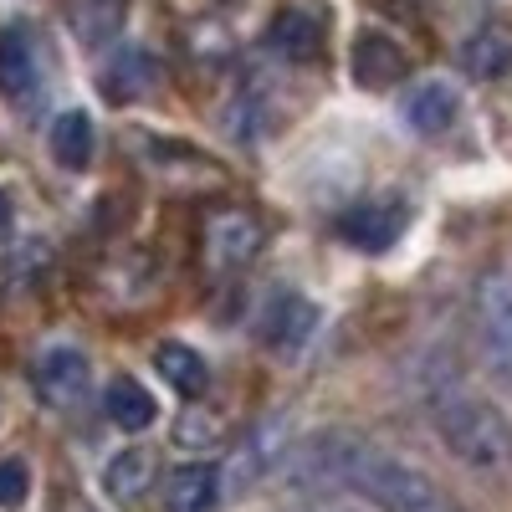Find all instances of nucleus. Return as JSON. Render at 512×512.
Wrapping results in <instances>:
<instances>
[{"mask_svg":"<svg viewBox=\"0 0 512 512\" xmlns=\"http://www.w3.org/2000/svg\"><path fill=\"white\" fill-rule=\"evenodd\" d=\"M226 502V477L216 461H185L169 466L159 482V507L164 512H216Z\"/></svg>","mask_w":512,"mask_h":512,"instance_id":"obj_6","label":"nucleus"},{"mask_svg":"<svg viewBox=\"0 0 512 512\" xmlns=\"http://www.w3.org/2000/svg\"><path fill=\"white\" fill-rule=\"evenodd\" d=\"M461 62L472 77L482 82H497L512 72V26L492 21V26H477L472 36H466V47H461Z\"/></svg>","mask_w":512,"mask_h":512,"instance_id":"obj_14","label":"nucleus"},{"mask_svg":"<svg viewBox=\"0 0 512 512\" xmlns=\"http://www.w3.org/2000/svg\"><path fill=\"white\" fill-rule=\"evenodd\" d=\"M159 82V62L144 52V47H118L108 62H103V93L113 103H139L154 93Z\"/></svg>","mask_w":512,"mask_h":512,"instance_id":"obj_11","label":"nucleus"},{"mask_svg":"<svg viewBox=\"0 0 512 512\" xmlns=\"http://www.w3.org/2000/svg\"><path fill=\"white\" fill-rule=\"evenodd\" d=\"M456 113H461V93L451 88V82H441V77L415 82V88L405 93V103H400L405 128H410V134H420V139L446 134V128L456 123Z\"/></svg>","mask_w":512,"mask_h":512,"instance_id":"obj_8","label":"nucleus"},{"mask_svg":"<svg viewBox=\"0 0 512 512\" xmlns=\"http://www.w3.org/2000/svg\"><path fill=\"white\" fill-rule=\"evenodd\" d=\"M128 21V0H72L67 6V26L82 47H108Z\"/></svg>","mask_w":512,"mask_h":512,"instance_id":"obj_17","label":"nucleus"},{"mask_svg":"<svg viewBox=\"0 0 512 512\" xmlns=\"http://www.w3.org/2000/svg\"><path fill=\"white\" fill-rule=\"evenodd\" d=\"M256 246H262V226H256L246 210H226V216L210 221V256H216V267L251 262Z\"/></svg>","mask_w":512,"mask_h":512,"instance_id":"obj_15","label":"nucleus"},{"mask_svg":"<svg viewBox=\"0 0 512 512\" xmlns=\"http://www.w3.org/2000/svg\"><path fill=\"white\" fill-rule=\"evenodd\" d=\"M472 323H477V349L487 369L512 384V262L482 272L472 297Z\"/></svg>","mask_w":512,"mask_h":512,"instance_id":"obj_3","label":"nucleus"},{"mask_svg":"<svg viewBox=\"0 0 512 512\" xmlns=\"http://www.w3.org/2000/svg\"><path fill=\"white\" fill-rule=\"evenodd\" d=\"M36 395L47 400L52 410H72L88 400V384H93V369H88V354L72 349V344H52V349H41L36 369Z\"/></svg>","mask_w":512,"mask_h":512,"instance_id":"obj_4","label":"nucleus"},{"mask_svg":"<svg viewBox=\"0 0 512 512\" xmlns=\"http://www.w3.org/2000/svg\"><path fill=\"white\" fill-rule=\"evenodd\" d=\"M154 487V456L149 451H118L108 466H103V492L118 502V507H139L144 492Z\"/></svg>","mask_w":512,"mask_h":512,"instance_id":"obj_16","label":"nucleus"},{"mask_svg":"<svg viewBox=\"0 0 512 512\" xmlns=\"http://www.w3.org/2000/svg\"><path fill=\"white\" fill-rule=\"evenodd\" d=\"M47 144H52V159H57L62 169H88L93 144H98V128H93V118L82 113V108H67V113L52 123Z\"/></svg>","mask_w":512,"mask_h":512,"instance_id":"obj_20","label":"nucleus"},{"mask_svg":"<svg viewBox=\"0 0 512 512\" xmlns=\"http://www.w3.org/2000/svg\"><path fill=\"white\" fill-rule=\"evenodd\" d=\"M405 221H410V205L400 195H374V200H359V205L344 210L338 236H344L349 246H359V251H384V246L400 241Z\"/></svg>","mask_w":512,"mask_h":512,"instance_id":"obj_5","label":"nucleus"},{"mask_svg":"<svg viewBox=\"0 0 512 512\" xmlns=\"http://www.w3.org/2000/svg\"><path fill=\"white\" fill-rule=\"evenodd\" d=\"M36 88H41V62H36L31 36L21 26H6L0 31V93L26 103Z\"/></svg>","mask_w":512,"mask_h":512,"instance_id":"obj_12","label":"nucleus"},{"mask_svg":"<svg viewBox=\"0 0 512 512\" xmlns=\"http://www.w3.org/2000/svg\"><path fill=\"white\" fill-rule=\"evenodd\" d=\"M267 47L287 62H313L323 52V21L303 6H282L272 21H267Z\"/></svg>","mask_w":512,"mask_h":512,"instance_id":"obj_10","label":"nucleus"},{"mask_svg":"<svg viewBox=\"0 0 512 512\" xmlns=\"http://www.w3.org/2000/svg\"><path fill=\"white\" fill-rule=\"evenodd\" d=\"M26 492H31L26 461H0V507H21Z\"/></svg>","mask_w":512,"mask_h":512,"instance_id":"obj_21","label":"nucleus"},{"mask_svg":"<svg viewBox=\"0 0 512 512\" xmlns=\"http://www.w3.org/2000/svg\"><path fill=\"white\" fill-rule=\"evenodd\" d=\"M103 410H108V420L118 425V431H149V425L159 420V400L128 374H118L103 390Z\"/></svg>","mask_w":512,"mask_h":512,"instance_id":"obj_18","label":"nucleus"},{"mask_svg":"<svg viewBox=\"0 0 512 512\" xmlns=\"http://www.w3.org/2000/svg\"><path fill=\"white\" fill-rule=\"evenodd\" d=\"M11 231V205H6V195H0V236Z\"/></svg>","mask_w":512,"mask_h":512,"instance_id":"obj_24","label":"nucleus"},{"mask_svg":"<svg viewBox=\"0 0 512 512\" xmlns=\"http://www.w3.org/2000/svg\"><path fill=\"white\" fill-rule=\"evenodd\" d=\"M154 369L164 374L169 390L185 395V400L205 395V384H210V364H205L190 344H180V338H169V344H159V349H154Z\"/></svg>","mask_w":512,"mask_h":512,"instance_id":"obj_19","label":"nucleus"},{"mask_svg":"<svg viewBox=\"0 0 512 512\" xmlns=\"http://www.w3.org/2000/svg\"><path fill=\"white\" fill-rule=\"evenodd\" d=\"M297 512H354V507H338V502H313V507H297Z\"/></svg>","mask_w":512,"mask_h":512,"instance_id":"obj_23","label":"nucleus"},{"mask_svg":"<svg viewBox=\"0 0 512 512\" xmlns=\"http://www.w3.org/2000/svg\"><path fill=\"white\" fill-rule=\"evenodd\" d=\"M216 441H221V425L216 420H200V410H190L185 425H180V446L185 451H205V446H216Z\"/></svg>","mask_w":512,"mask_h":512,"instance_id":"obj_22","label":"nucleus"},{"mask_svg":"<svg viewBox=\"0 0 512 512\" xmlns=\"http://www.w3.org/2000/svg\"><path fill=\"white\" fill-rule=\"evenodd\" d=\"M282 451H287V425L282 420H262L256 431L241 441V451L231 456V466H221V477H226V497L231 492H246V487H256L272 466L282 461Z\"/></svg>","mask_w":512,"mask_h":512,"instance_id":"obj_7","label":"nucleus"},{"mask_svg":"<svg viewBox=\"0 0 512 512\" xmlns=\"http://www.w3.org/2000/svg\"><path fill=\"white\" fill-rule=\"evenodd\" d=\"M405 77V52L384 31H364L354 41V82L359 88H390Z\"/></svg>","mask_w":512,"mask_h":512,"instance_id":"obj_13","label":"nucleus"},{"mask_svg":"<svg viewBox=\"0 0 512 512\" xmlns=\"http://www.w3.org/2000/svg\"><path fill=\"white\" fill-rule=\"evenodd\" d=\"M277 466L297 487H349L379 512H466L425 466L384 451L359 431H318L297 451H282Z\"/></svg>","mask_w":512,"mask_h":512,"instance_id":"obj_1","label":"nucleus"},{"mask_svg":"<svg viewBox=\"0 0 512 512\" xmlns=\"http://www.w3.org/2000/svg\"><path fill=\"white\" fill-rule=\"evenodd\" d=\"M313 328H318V308L303 292H277L262 313V338L277 354H297L313 338Z\"/></svg>","mask_w":512,"mask_h":512,"instance_id":"obj_9","label":"nucleus"},{"mask_svg":"<svg viewBox=\"0 0 512 512\" xmlns=\"http://www.w3.org/2000/svg\"><path fill=\"white\" fill-rule=\"evenodd\" d=\"M415 400L431 420L436 441L477 477H507L512 472V425L502 410H492L472 384H466L446 359H420L415 369Z\"/></svg>","mask_w":512,"mask_h":512,"instance_id":"obj_2","label":"nucleus"}]
</instances>
